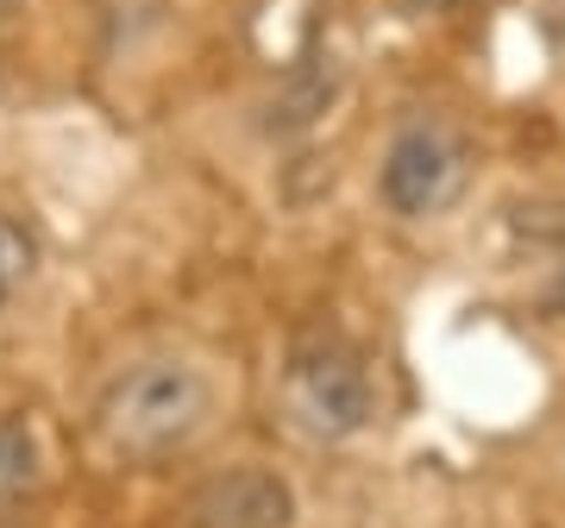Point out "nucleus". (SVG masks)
<instances>
[{
    "mask_svg": "<svg viewBox=\"0 0 565 528\" xmlns=\"http://www.w3.org/2000/svg\"><path fill=\"white\" fill-rule=\"evenodd\" d=\"M207 415V384L195 366L182 359H145V366L120 371L107 384L95 422H102V441L132 466H151V460H170L177 447L195 441V427Z\"/></svg>",
    "mask_w": 565,
    "mask_h": 528,
    "instance_id": "nucleus-1",
    "label": "nucleus"
},
{
    "mask_svg": "<svg viewBox=\"0 0 565 528\" xmlns=\"http://www.w3.org/2000/svg\"><path fill=\"white\" fill-rule=\"evenodd\" d=\"M465 177H471V158H465L459 133H446L440 120H415L390 139L377 189H384V202L396 208V214L427 221V214H440V208L459 202Z\"/></svg>",
    "mask_w": 565,
    "mask_h": 528,
    "instance_id": "nucleus-2",
    "label": "nucleus"
},
{
    "mask_svg": "<svg viewBox=\"0 0 565 528\" xmlns=\"http://www.w3.org/2000/svg\"><path fill=\"white\" fill-rule=\"evenodd\" d=\"M296 397L327 434H352V427L371 422V371L333 334H315V340L296 346Z\"/></svg>",
    "mask_w": 565,
    "mask_h": 528,
    "instance_id": "nucleus-3",
    "label": "nucleus"
},
{
    "mask_svg": "<svg viewBox=\"0 0 565 528\" xmlns=\"http://www.w3.org/2000/svg\"><path fill=\"white\" fill-rule=\"evenodd\" d=\"M289 485L277 472L239 466L207 478L195 497H189V522L195 528H289Z\"/></svg>",
    "mask_w": 565,
    "mask_h": 528,
    "instance_id": "nucleus-4",
    "label": "nucleus"
},
{
    "mask_svg": "<svg viewBox=\"0 0 565 528\" xmlns=\"http://www.w3.org/2000/svg\"><path fill=\"white\" fill-rule=\"evenodd\" d=\"M39 497V434L25 415H0V528Z\"/></svg>",
    "mask_w": 565,
    "mask_h": 528,
    "instance_id": "nucleus-5",
    "label": "nucleus"
},
{
    "mask_svg": "<svg viewBox=\"0 0 565 528\" xmlns=\"http://www.w3.org/2000/svg\"><path fill=\"white\" fill-rule=\"evenodd\" d=\"M32 271H39V240L13 214H0V308L32 284Z\"/></svg>",
    "mask_w": 565,
    "mask_h": 528,
    "instance_id": "nucleus-6",
    "label": "nucleus"
},
{
    "mask_svg": "<svg viewBox=\"0 0 565 528\" xmlns=\"http://www.w3.org/2000/svg\"><path fill=\"white\" fill-rule=\"evenodd\" d=\"M408 13H446V7H459V0H403Z\"/></svg>",
    "mask_w": 565,
    "mask_h": 528,
    "instance_id": "nucleus-7",
    "label": "nucleus"
}]
</instances>
